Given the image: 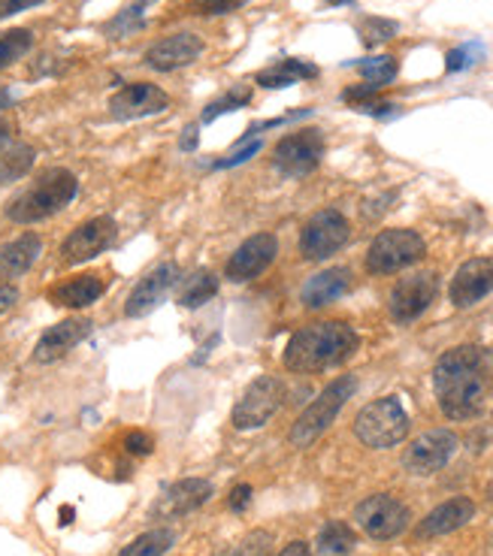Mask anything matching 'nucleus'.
<instances>
[{"label":"nucleus","mask_w":493,"mask_h":556,"mask_svg":"<svg viewBox=\"0 0 493 556\" xmlns=\"http://www.w3.org/2000/svg\"><path fill=\"white\" fill-rule=\"evenodd\" d=\"M439 408L452 420H469L488 403L491 390V354L484 348L460 345L445 351L433 369Z\"/></svg>","instance_id":"obj_1"},{"label":"nucleus","mask_w":493,"mask_h":556,"mask_svg":"<svg viewBox=\"0 0 493 556\" xmlns=\"http://www.w3.org/2000/svg\"><path fill=\"white\" fill-rule=\"evenodd\" d=\"M357 333L342 320H321L291 336L285 348V366L291 372H325L345 363L357 351Z\"/></svg>","instance_id":"obj_2"},{"label":"nucleus","mask_w":493,"mask_h":556,"mask_svg":"<svg viewBox=\"0 0 493 556\" xmlns=\"http://www.w3.org/2000/svg\"><path fill=\"white\" fill-rule=\"evenodd\" d=\"M76 188L79 181L71 169H49L7 206V218L15 224H37L42 218H52L76 197Z\"/></svg>","instance_id":"obj_3"},{"label":"nucleus","mask_w":493,"mask_h":556,"mask_svg":"<svg viewBox=\"0 0 493 556\" xmlns=\"http://www.w3.org/2000/svg\"><path fill=\"white\" fill-rule=\"evenodd\" d=\"M357 390V378L354 376H339L337 381H330L315 403L306 405V412L296 417V424L291 427V445L294 447H309L321 432L337 420V415L342 412V405L349 403Z\"/></svg>","instance_id":"obj_4"},{"label":"nucleus","mask_w":493,"mask_h":556,"mask_svg":"<svg viewBox=\"0 0 493 556\" xmlns=\"http://www.w3.org/2000/svg\"><path fill=\"white\" fill-rule=\"evenodd\" d=\"M354 435L367 447H394L409 435V415L394 396H384L369 403L357 420H354Z\"/></svg>","instance_id":"obj_5"},{"label":"nucleus","mask_w":493,"mask_h":556,"mask_svg":"<svg viewBox=\"0 0 493 556\" xmlns=\"http://www.w3.org/2000/svg\"><path fill=\"white\" fill-rule=\"evenodd\" d=\"M424 254H427V245L415 230H384L369 245L367 269L372 276H391L418 264Z\"/></svg>","instance_id":"obj_6"},{"label":"nucleus","mask_w":493,"mask_h":556,"mask_svg":"<svg viewBox=\"0 0 493 556\" xmlns=\"http://www.w3.org/2000/svg\"><path fill=\"white\" fill-rule=\"evenodd\" d=\"M349 218L337 212V208H321L315 212L303 233H300V254L306 261H327L330 254H337L345 242H349Z\"/></svg>","instance_id":"obj_7"},{"label":"nucleus","mask_w":493,"mask_h":556,"mask_svg":"<svg viewBox=\"0 0 493 556\" xmlns=\"http://www.w3.org/2000/svg\"><path fill=\"white\" fill-rule=\"evenodd\" d=\"M282 378L261 376L257 381L249 384V390L242 393L240 403L233 405V427L237 430H257V427H264L269 417L282 408Z\"/></svg>","instance_id":"obj_8"},{"label":"nucleus","mask_w":493,"mask_h":556,"mask_svg":"<svg viewBox=\"0 0 493 556\" xmlns=\"http://www.w3.org/2000/svg\"><path fill=\"white\" fill-rule=\"evenodd\" d=\"M354 520L357 527L367 532L369 539L376 542H388V539H396L400 532H406L409 527V508L403 505L394 496H369L357 508H354Z\"/></svg>","instance_id":"obj_9"},{"label":"nucleus","mask_w":493,"mask_h":556,"mask_svg":"<svg viewBox=\"0 0 493 556\" xmlns=\"http://www.w3.org/2000/svg\"><path fill=\"white\" fill-rule=\"evenodd\" d=\"M325 157V137L321 130H296L291 137L276 142L273 149V164L282 176H309L312 169Z\"/></svg>","instance_id":"obj_10"},{"label":"nucleus","mask_w":493,"mask_h":556,"mask_svg":"<svg viewBox=\"0 0 493 556\" xmlns=\"http://www.w3.org/2000/svg\"><path fill=\"white\" fill-rule=\"evenodd\" d=\"M439 293V276L437 273H415V276L403 278L391 291V318L396 324H409V320L421 318L427 308L433 306Z\"/></svg>","instance_id":"obj_11"},{"label":"nucleus","mask_w":493,"mask_h":556,"mask_svg":"<svg viewBox=\"0 0 493 556\" xmlns=\"http://www.w3.org/2000/svg\"><path fill=\"white\" fill-rule=\"evenodd\" d=\"M457 451V435L452 430H430L418 435L406 454H403V466L412 475H433L448 466V459Z\"/></svg>","instance_id":"obj_12"},{"label":"nucleus","mask_w":493,"mask_h":556,"mask_svg":"<svg viewBox=\"0 0 493 556\" xmlns=\"http://www.w3.org/2000/svg\"><path fill=\"white\" fill-rule=\"evenodd\" d=\"M115 233H118V227L106 215L79 224L71 237L64 239V245H61L64 264H85V261L98 257V254H103V251L113 245Z\"/></svg>","instance_id":"obj_13"},{"label":"nucleus","mask_w":493,"mask_h":556,"mask_svg":"<svg viewBox=\"0 0 493 556\" xmlns=\"http://www.w3.org/2000/svg\"><path fill=\"white\" fill-rule=\"evenodd\" d=\"M169 106V98L152 83H130L122 91H115L110 100V112L118 122H134L146 115H157Z\"/></svg>","instance_id":"obj_14"},{"label":"nucleus","mask_w":493,"mask_h":556,"mask_svg":"<svg viewBox=\"0 0 493 556\" xmlns=\"http://www.w3.org/2000/svg\"><path fill=\"white\" fill-rule=\"evenodd\" d=\"M276 254H279V242L273 233L249 237L227 261V278L230 281H252L261 273H267V266L276 261Z\"/></svg>","instance_id":"obj_15"},{"label":"nucleus","mask_w":493,"mask_h":556,"mask_svg":"<svg viewBox=\"0 0 493 556\" xmlns=\"http://www.w3.org/2000/svg\"><path fill=\"white\" fill-rule=\"evenodd\" d=\"M176 281H179V266L176 264H161L155 266L149 276H142L140 285H137V288L130 291V296H127V318H142V315H149L152 308L161 306V303L167 300V293L176 288Z\"/></svg>","instance_id":"obj_16"},{"label":"nucleus","mask_w":493,"mask_h":556,"mask_svg":"<svg viewBox=\"0 0 493 556\" xmlns=\"http://www.w3.org/2000/svg\"><path fill=\"white\" fill-rule=\"evenodd\" d=\"M452 303L457 308L476 306L488 293H493V257L466 261L452 278Z\"/></svg>","instance_id":"obj_17"},{"label":"nucleus","mask_w":493,"mask_h":556,"mask_svg":"<svg viewBox=\"0 0 493 556\" xmlns=\"http://www.w3.org/2000/svg\"><path fill=\"white\" fill-rule=\"evenodd\" d=\"M212 500V484L203 478H185L169 484L157 502L152 505V517H182L198 511L200 505H206Z\"/></svg>","instance_id":"obj_18"},{"label":"nucleus","mask_w":493,"mask_h":556,"mask_svg":"<svg viewBox=\"0 0 493 556\" xmlns=\"http://www.w3.org/2000/svg\"><path fill=\"white\" fill-rule=\"evenodd\" d=\"M200 52H203V40L198 34H173L146 52V67L157 70V73H173V70L194 64Z\"/></svg>","instance_id":"obj_19"},{"label":"nucleus","mask_w":493,"mask_h":556,"mask_svg":"<svg viewBox=\"0 0 493 556\" xmlns=\"http://www.w3.org/2000/svg\"><path fill=\"white\" fill-rule=\"evenodd\" d=\"M88 333H91V320H85V318L61 320V324L49 327V330L40 336V342H37V348H34V361L37 363L61 361V357L79 345Z\"/></svg>","instance_id":"obj_20"},{"label":"nucleus","mask_w":493,"mask_h":556,"mask_svg":"<svg viewBox=\"0 0 493 556\" xmlns=\"http://www.w3.org/2000/svg\"><path fill=\"white\" fill-rule=\"evenodd\" d=\"M472 515H476V505H472V500H466V496L442 502L439 508H433V511L421 520L418 539H437V535L457 532V529L466 527V523L472 520Z\"/></svg>","instance_id":"obj_21"},{"label":"nucleus","mask_w":493,"mask_h":556,"mask_svg":"<svg viewBox=\"0 0 493 556\" xmlns=\"http://www.w3.org/2000/svg\"><path fill=\"white\" fill-rule=\"evenodd\" d=\"M352 288V273L345 266H333L325 269L318 276H312L303 288V306L306 308H321L337 303L339 296H345Z\"/></svg>","instance_id":"obj_22"},{"label":"nucleus","mask_w":493,"mask_h":556,"mask_svg":"<svg viewBox=\"0 0 493 556\" xmlns=\"http://www.w3.org/2000/svg\"><path fill=\"white\" fill-rule=\"evenodd\" d=\"M40 251L42 242L37 233H25V237L13 239L10 245H3V249H0V281L25 276L30 266L37 264Z\"/></svg>","instance_id":"obj_23"},{"label":"nucleus","mask_w":493,"mask_h":556,"mask_svg":"<svg viewBox=\"0 0 493 556\" xmlns=\"http://www.w3.org/2000/svg\"><path fill=\"white\" fill-rule=\"evenodd\" d=\"M100 296H103V278L100 276H73L49 291V300L55 306L67 308L91 306V303H98Z\"/></svg>","instance_id":"obj_24"},{"label":"nucleus","mask_w":493,"mask_h":556,"mask_svg":"<svg viewBox=\"0 0 493 556\" xmlns=\"http://www.w3.org/2000/svg\"><path fill=\"white\" fill-rule=\"evenodd\" d=\"M354 529L342 520H330L318 532V542H315V554L318 556H349L354 551Z\"/></svg>","instance_id":"obj_25"},{"label":"nucleus","mask_w":493,"mask_h":556,"mask_svg":"<svg viewBox=\"0 0 493 556\" xmlns=\"http://www.w3.org/2000/svg\"><path fill=\"white\" fill-rule=\"evenodd\" d=\"M312 76H318V67H315V64L288 58V61L276 64V67L264 70V73L257 76V85H264V88H288V85H294L296 79H312Z\"/></svg>","instance_id":"obj_26"},{"label":"nucleus","mask_w":493,"mask_h":556,"mask_svg":"<svg viewBox=\"0 0 493 556\" xmlns=\"http://www.w3.org/2000/svg\"><path fill=\"white\" fill-rule=\"evenodd\" d=\"M218 291V278L212 276L210 269H198L185 278L182 291H179V306L182 308H200L203 303H210Z\"/></svg>","instance_id":"obj_27"},{"label":"nucleus","mask_w":493,"mask_h":556,"mask_svg":"<svg viewBox=\"0 0 493 556\" xmlns=\"http://www.w3.org/2000/svg\"><path fill=\"white\" fill-rule=\"evenodd\" d=\"M30 167H34V149L30 146L15 142V146L0 149V185L22 179Z\"/></svg>","instance_id":"obj_28"},{"label":"nucleus","mask_w":493,"mask_h":556,"mask_svg":"<svg viewBox=\"0 0 493 556\" xmlns=\"http://www.w3.org/2000/svg\"><path fill=\"white\" fill-rule=\"evenodd\" d=\"M173 542H176V535L169 529H152V532L137 535L118 556H164Z\"/></svg>","instance_id":"obj_29"},{"label":"nucleus","mask_w":493,"mask_h":556,"mask_svg":"<svg viewBox=\"0 0 493 556\" xmlns=\"http://www.w3.org/2000/svg\"><path fill=\"white\" fill-rule=\"evenodd\" d=\"M30 46H34V37H30V30L25 28H15L7 30V34H0V70L15 64L18 58H25L30 52Z\"/></svg>","instance_id":"obj_30"},{"label":"nucleus","mask_w":493,"mask_h":556,"mask_svg":"<svg viewBox=\"0 0 493 556\" xmlns=\"http://www.w3.org/2000/svg\"><path fill=\"white\" fill-rule=\"evenodd\" d=\"M357 70H361V76H364L369 85H376V88L394 83L396 79V61L391 55L364 58V61L357 64Z\"/></svg>","instance_id":"obj_31"},{"label":"nucleus","mask_w":493,"mask_h":556,"mask_svg":"<svg viewBox=\"0 0 493 556\" xmlns=\"http://www.w3.org/2000/svg\"><path fill=\"white\" fill-rule=\"evenodd\" d=\"M249 100H252V91H249V88H233V91H227V94H222L215 103L206 106V112H203V122H215L218 115H225V112L230 110H240V106H245Z\"/></svg>","instance_id":"obj_32"},{"label":"nucleus","mask_w":493,"mask_h":556,"mask_svg":"<svg viewBox=\"0 0 493 556\" xmlns=\"http://www.w3.org/2000/svg\"><path fill=\"white\" fill-rule=\"evenodd\" d=\"M396 22H388V18H364L361 22V40L367 46H379V42H388L396 34Z\"/></svg>","instance_id":"obj_33"},{"label":"nucleus","mask_w":493,"mask_h":556,"mask_svg":"<svg viewBox=\"0 0 493 556\" xmlns=\"http://www.w3.org/2000/svg\"><path fill=\"white\" fill-rule=\"evenodd\" d=\"M481 46H476V42H469V46H460V49H454V52H448V73H457V70H466L476 64V58H481Z\"/></svg>","instance_id":"obj_34"},{"label":"nucleus","mask_w":493,"mask_h":556,"mask_svg":"<svg viewBox=\"0 0 493 556\" xmlns=\"http://www.w3.org/2000/svg\"><path fill=\"white\" fill-rule=\"evenodd\" d=\"M152 447H155V442H152V435L142 430H130L125 435V451L127 454H134V457H149L152 454Z\"/></svg>","instance_id":"obj_35"},{"label":"nucleus","mask_w":493,"mask_h":556,"mask_svg":"<svg viewBox=\"0 0 493 556\" xmlns=\"http://www.w3.org/2000/svg\"><path fill=\"white\" fill-rule=\"evenodd\" d=\"M140 13H142V3L140 7H130V10H125V13L118 15L113 25H110V34H113V37H125V34H130V30L140 25Z\"/></svg>","instance_id":"obj_36"},{"label":"nucleus","mask_w":493,"mask_h":556,"mask_svg":"<svg viewBox=\"0 0 493 556\" xmlns=\"http://www.w3.org/2000/svg\"><path fill=\"white\" fill-rule=\"evenodd\" d=\"M257 152H261V139H254V142H245L240 152L227 154L225 161H218V164H215V169L240 167V164H245V161H249V157H252V154H257Z\"/></svg>","instance_id":"obj_37"},{"label":"nucleus","mask_w":493,"mask_h":556,"mask_svg":"<svg viewBox=\"0 0 493 556\" xmlns=\"http://www.w3.org/2000/svg\"><path fill=\"white\" fill-rule=\"evenodd\" d=\"M245 0H200L198 10L203 15H225L233 13V10H240Z\"/></svg>","instance_id":"obj_38"},{"label":"nucleus","mask_w":493,"mask_h":556,"mask_svg":"<svg viewBox=\"0 0 493 556\" xmlns=\"http://www.w3.org/2000/svg\"><path fill=\"white\" fill-rule=\"evenodd\" d=\"M227 505H230V511H245L249 505H252V486L249 484H240L230 490V500H227Z\"/></svg>","instance_id":"obj_39"},{"label":"nucleus","mask_w":493,"mask_h":556,"mask_svg":"<svg viewBox=\"0 0 493 556\" xmlns=\"http://www.w3.org/2000/svg\"><path fill=\"white\" fill-rule=\"evenodd\" d=\"M42 0H0V18H10L15 13H25L30 7H37Z\"/></svg>","instance_id":"obj_40"},{"label":"nucleus","mask_w":493,"mask_h":556,"mask_svg":"<svg viewBox=\"0 0 493 556\" xmlns=\"http://www.w3.org/2000/svg\"><path fill=\"white\" fill-rule=\"evenodd\" d=\"M267 542H269V535L257 532V535H252L249 542L242 544L240 556H264V554H267Z\"/></svg>","instance_id":"obj_41"},{"label":"nucleus","mask_w":493,"mask_h":556,"mask_svg":"<svg viewBox=\"0 0 493 556\" xmlns=\"http://www.w3.org/2000/svg\"><path fill=\"white\" fill-rule=\"evenodd\" d=\"M15 303H18V291H15L13 285H0V315L10 312Z\"/></svg>","instance_id":"obj_42"},{"label":"nucleus","mask_w":493,"mask_h":556,"mask_svg":"<svg viewBox=\"0 0 493 556\" xmlns=\"http://www.w3.org/2000/svg\"><path fill=\"white\" fill-rule=\"evenodd\" d=\"M279 556H312L309 544H306V542H291Z\"/></svg>","instance_id":"obj_43"},{"label":"nucleus","mask_w":493,"mask_h":556,"mask_svg":"<svg viewBox=\"0 0 493 556\" xmlns=\"http://www.w3.org/2000/svg\"><path fill=\"white\" fill-rule=\"evenodd\" d=\"M194 146H198V130L191 127V130H188V137H182V149H188V152H191Z\"/></svg>","instance_id":"obj_44"},{"label":"nucleus","mask_w":493,"mask_h":556,"mask_svg":"<svg viewBox=\"0 0 493 556\" xmlns=\"http://www.w3.org/2000/svg\"><path fill=\"white\" fill-rule=\"evenodd\" d=\"M10 103H13V94H10L7 88H0V112L10 110Z\"/></svg>","instance_id":"obj_45"},{"label":"nucleus","mask_w":493,"mask_h":556,"mask_svg":"<svg viewBox=\"0 0 493 556\" xmlns=\"http://www.w3.org/2000/svg\"><path fill=\"white\" fill-rule=\"evenodd\" d=\"M67 523H73V508L67 505V508H61V527H67Z\"/></svg>","instance_id":"obj_46"},{"label":"nucleus","mask_w":493,"mask_h":556,"mask_svg":"<svg viewBox=\"0 0 493 556\" xmlns=\"http://www.w3.org/2000/svg\"><path fill=\"white\" fill-rule=\"evenodd\" d=\"M3 139H7V125L0 122V142H3Z\"/></svg>","instance_id":"obj_47"},{"label":"nucleus","mask_w":493,"mask_h":556,"mask_svg":"<svg viewBox=\"0 0 493 556\" xmlns=\"http://www.w3.org/2000/svg\"><path fill=\"white\" fill-rule=\"evenodd\" d=\"M333 3H349V0H333Z\"/></svg>","instance_id":"obj_48"}]
</instances>
